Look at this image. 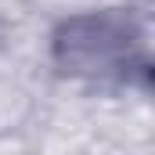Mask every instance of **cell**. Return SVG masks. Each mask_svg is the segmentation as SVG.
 Listing matches in <instances>:
<instances>
[{
    "instance_id": "1",
    "label": "cell",
    "mask_w": 155,
    "mask_h": 155,
    "mask_svg": "<svg viewBox=\"0 0 155 155\" xmlns=\"http://www.w3.org/2000/svg\"><path fill=\"white\" fill-rule=\"evenodd\" d=\"M54 61L61 72L94 83H130L144 76L141 25L123 11H83L54 29Z\"/></svg>"
}]
</instances>
